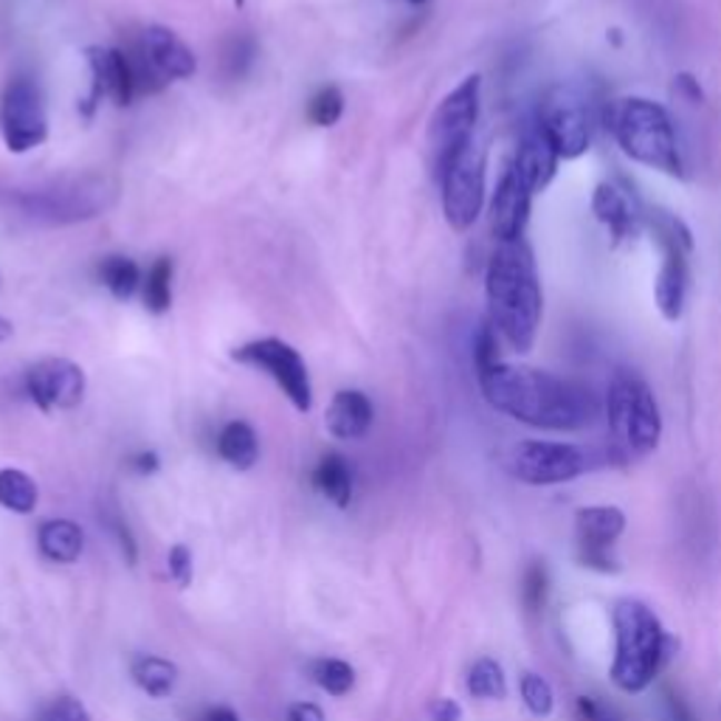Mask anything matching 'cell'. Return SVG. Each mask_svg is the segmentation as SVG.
I'll return each mask as SVG.
<instances>
[{
    "label": "cell",
    "instance_id": "43",
    "mask_svg": "<svg viewBox=\"0 0 721 721\" xmlns=\"http://www.w3.org/2000/svg\"><path fill=\"white\" fill-rule=\"evenodd\" d=\"M200 721H240V715L231 708H211Z\"/></svg>",
    "mask_w": 721,
    "mask_h": 721
},
{
    "label": "cell",
    "instance_id": "24",
    "mask_svg": "<svg viewBox=\"0 0 721 721\" xmlns=\"http://www.w3.org/2000/svg\"><path fill=\"white\" fill-rule=\"evenodd\" d=\"M313 485L338 507H347L353 500V465L342 454H327L319 468L313 471Z\"/></svg>",
    "mask_w": 721,
    "mask_h": 721
},
{
    "label": "cell",
    "instance_id": "4",
    "mask_svg": "<svg viewBox=\"0 0 721 721\" xmlns=\"http://www.w3.org/2000/svg\"><path fill=\"white\" fill-rule=\"evenodd\" d=\"M606 127L620 150L634 164H643L671 178H685L676 127L660 102L645 97L618 99L609 105Z\"/></svg>",
    "mask_w": 721,
    "mask_h": 721
},
{
    "label": "cell",
    "instance_id": "41",
    "mask_svg": "<svg viewBox=\"0 0 721 721\" xmlns=\"http://www.w3.org/2000/svg\"><path fill=\"white\" fill-rule=\"evenodd\" d=\"M288 721H325V713L316 704L299 702L288 710Z\"/></svg>",
    "mask_w": 721,
    "mask_h": 721
},
{
    "label": "cell",
    "instance_id": "10",
    "mask_svg": "<svg viewBox=\"0 0 721 721\" xmlns=\"http://www.w3.org/2000/svg\"><path fill=\"white\" fill-rule=\"evenodd\" d=\"M482 102V77L471 73L448 97L437 105L428 121V141H432L434 167H443L457 150H463L474 139V127L480 119Z\"/></svg>",
    "mask_w": 721,
    "mask_h": 721
},
{
    "label": "cell",
    "instance_id": "27",
    "mask_svg": "<svg viewBox=\"0 0 721 721\" xmlns=\"http://www.w3.org/2000/svg\"><path fill=\"white\" fill-rule=\"evenodd\" d=\"M37 496H40V491L26 471H0V505L9 507L12 513H31L37 507Z\"/></svg>",
    "mask_w": 721,
    "mask_h": 721
},
{
    "label": "cell",
    "instance_id": "33",
    "mask_svg": "<svg viewBox=\"0 0 721 721\" xmlns=\"http://www.w3.org/2000/svg\"><path fill=\"white\" fill-rule=\"evenodd\" d=\"M344 113V93L336 88V85H327L322 88L316 97L307 105V119L316 127H333Z\"/></svg>",
    "mask_w": 721,
    "mask_h": 721
},
{
    "label": "cell",
    "instance_id": "5",
    "mask_svg": "<svg viewBox=\"0 0 721 721\" xmlns=\"http://www.w3.org/2000/svg\"><path fill=\"white\" fill-rule=\"evenodd\" d=\"M614 454L623 463L654 454L662 439V415L654 392L640 375L620 369L603 401Z\"/></svg>",
    "mask_w": 721,
    "mask_h": 721
},
{
    "label": "cell",
    "instance_id": "26",
    "mask_svg": "<svg viewBox=\"0 0 721 721\" xmlns=\"http://www.w3.org/2000/svg\"><path fill=\"white\" fill-rule=\"evenodd\" d=\"M468 693L474 699H487V702H500L507 697V676L505 668L493 656H482L471 665L468 671Z\"/></svg>",
    "mask_w": 721,
    "mask_h": 721
},
{
    "label": "cell",
    "instance_id": "25",
    "mask_svg": "<svg viewBox=\"0 0 721 721\" xmlns=\"http://www.w3.org/2000/svg\"><path fill=\"white\" fill-rule=\"evenodd\" d=\"M132 680L145 693L164 699L172 693L175 682H178V668L161 656H139L132 662Z\"/></svg>",
    "mask_w": 721,
    "mask_h": 721
},
{
    "label": "cell",
    "instance_id": "17",
    "mask_svg": "<svg viewBox=\"0 0 721 721\" xmlns=\"http://www.w3.org/2000/svg\"><path fill=\"white\" fill-rule=\"evenodd\" d=\"M530 206H533V192L524 187V180L518 178L516 169L507 167L491 200L493 237L500 243L524 240V229L530 223Z\"/></svg>",
    "mask_w": 721,
    "mask_h": 721
},
{
    "label": "cell",
    "instance_id": "40",
    "mask_svg": "<svg viewBox=\"0 0 721 721\" xmlns=\"http://www.w3.org/2000/svg\"><path fill=\"white\" fill-rule=\"evenodd\" d=\"M676 93H680L682 99H688V102H693V105L704 102V90H702V85H699V79L693 77V73H680V77H676Z\"/></svg>",
    "mask_w": 721,
    "mask_h": 721
},
{
    "label": "cell",
    "instance_id": "45",
    "mask_svg": "<svg viewBox=\"0 0 721 721\" xmlns=\"http://www.w3.org/2000/svg\"><path fill=\"white\" fill-rule=\"evenodd\" d=\"M406 3H412V7H423L426 0H406Z\"/></svg>",
    "mask_w": 721,
    "mask_h": 721
},
{
    "label": "cell",
    "instance_id": "19",
    "mask_svg": "<svg viewBox=\"0 0 721 721\" xmlns=\"http://www.w3.org/2000/svg\"><path fill=\"white\" fill-rule=\"evenodd\" d=\"M145 55L164 79H189L198 71L192 49L164 26H150L145 31Z\"/></svg>",
    "mask_w": 721,
    "mask_h": 721
},
{
    "label": "cell",
    "instance_id": "21",
    "mask_svg": "<svg viewBox=\"0 0 721 721\" xmlns=\"http://www.w3.org/2000/svg\"><path fill=\"white\" fill-rule=\"evenodd\" d=\"M592 211L612 231L614 243L634 237L640 231V211L614 184H597L595 192H592Z\"/></svg>",
    "mask_w": 721,
    "mask_h": 721
},
{
    "label": "cell",
    "instance_id": "14",
    "mask_svg": "<svg viewBox=\"0 0 721 721\" xmlns=\"http://www.w3.org/2000/svg\"><path fill=\"white\" fill-rule=\"evenodd\" d=\"M26 392L42 412L73 409L85 397V373L68 358H46L26 373Z\"/></svg>",
    "mask_w": 721,
    "mask_h": 721
},
{
    "label": "cell",
    "instance_id": "15",
    "mask_svg": "<svg viewBox=\"0 0 721 721\" xmlns=\"http://www.w3.org/2000/svg\"><path fill=\"white\" fill-rule=\"evenodd\" d=\"M88 57L90 73H93V88L85 102V116H93V108L99 99H110L116 108H127L136 97V73H132V60L121 55L119 49H108V46H90L85 51Z\"/></svg>",
    "mask_w": 721,
    "mask_h": 721
},
{
    "label": "cell",
    "instance_id": "2",
    "mask_svg": "<svg viewBox=\"0 0 721 721\" xmlns=\"http://www.w3.org/2000/svg\"><path fill=\"white\" fill-rule=\"evenodd\" d=\"M485 296L487 322L513 349L530 353L539 336L544 296L527 243H500L485 270Z\"/></svg>",
    "mask_w": 721,
    "mask_h": 721
},
{
    "label": "cell",
    "instance_id": "32",
    "mask_svg": "<svg viewBox=\"0 0 721 721\" xmlns=\"http://www.w3.org/2000/svg\"><path fill=\"white\" fill-rule=\"evenodd\" d=\"M313 676L319 682L322 691H327L330 697H344L353 691L355 685V671L353 665H347L344 660H322L313 668Z\"/></svg>",
    "mask_w": 721,
    "mask_h": 721
},
{
    "label": "cell",
    "instance_id": "16",
    "mask_svg": "<svg viewBox=\"0 0 721 721\" xmlns=\"http://www.w3.org/2000/svg\"><path fill=\"white\" fill-rule=\"evenodd\" d=\"M539 125L544 127V132L553 141L555 152L561 156V161H575L583 152L590 150L592 141V127L590 116L581 108V102L564 93L561 99L547 102V108L541 110Z\"/></svg>",
    "mask_w": 721,
    "mask_h": 721
},
{
    "label": "cell",
    "instance_id": "37",
    "mask_svg": "<svg viewBox=\"0 0 721 721\" xmlns=\"http://www.w3.org/2000/svg\"><path fill=\"white\" fill-rule=\"evenodd\" d=\"M167 564H169V577L178 583L180 590H187L189 583H192V553H189V547L175 544V547L169 550Z\"/></svg>",
    "mask_w": 721,
    "mask_h": 721
},
{
    "label": "cell",
    "instance_id": "13",
    "mask_svg": "<svg viewBox=\"0 0 721 721\" xmlns=\"http://www.w3.org/2000/svg\"><path fill=\"white\" fill-rule=\"evenodd\" d=\"M105 195H110L105 178H82L26 195L23 206L37 220H88V217H97L108 206L105 204Z\"/></svg>",
    "mask_w": 721,
    "mask_h": 721
},
{
    "label": "cell",
    "instance_id": "7",
    "mask_svg": "<svg viewBox=\"0 0 721 721\" xmlns=\"http://www.w3.org/2000/svg\"><path fill=\"white\" fill-rule=\"evenodd\" d=\"M651 226L662 248V265L654 279V302L662 319L680 322L685 313L688 283H691L688 254L693 251V235L680 217L668 215V211H651Z\"/></svg>",
    "mask_w": 721,
    "mask_h": 721
},
{
    "label": "cell",
    "instance_id": "22",
    "mask_svg": "<svg viewBox=\"0 0 721 721\" xmlns=\"http://www.w3.org/2000/svg\"><path fill=\"white\" fill-rule=\"evenodd\" d=\"M37 541H40V553L49 561H55V564H73L82 555L85 535L79 524L68 522V518H51V522H46L40 527Z\"/></svg>",
    "mask_w": 721,
    "mask_h": 721
},
{
    "label": "cell",
    "instance_id": "20",
    "mask_svg": "<svg viewBox=\"0 0 721 721\" xmlns=\"http://www.w3.org/2000/svg\"><path fill=\"white\" fill-rule=\"evenodd\" d=\"M373 403L364 392L358 389H342L333 395L330 406H327V432L336 439H358L369 432L373 426Z\"/></svg>",
    "mask_w": 721,
    "mask_h": 721
},
{
    "label": "cell",
    "instance_id": "28",
    "mask_svg": "<svg viewBox=\"0 0 721 721\" xmlns=\"http://www.w3.org/2000/svg\"><path fill=\"white\" fill-rule=\"evenodd\" d=\"M99 279L116 299H130L141 285L139 265L127 257H108L99 265Z\"/></svg>",
    "mask_w": 721,
    "mask_h": 721
},
{
    "label": "cell",
    "instance_id": "38",
    "mask_svg": "<svg viewBox=\"0 0 721 721\" xmlns=\"http://www.w3.org/2000/svg\"><path fill=\"white\" fill-rule=\"evenodd\" d=\"M428 719L432 721H463V708L454 699H434L428 704Z\"/></svg>",
    "mask_w": 721,
    "mask_h": 721
},
{
    "label": "cell",
    "instance_id": "36",
    "mask_svg": "<svg viewBox=\"0 0 721 721\" xmlns=\"http://www.w3.org/2000/svg\"><path fill=\"white\" fill-rule=\"evenodd\" d=\"M474 360H476V373L480 369L493 367V364H500V342H496V327L491 322L480 327L474 342Z\"/></svg>",
    "mask_w": 721,
    "mask_h": 721
},
{
    "label": "cell",
    "instance_id": "11",
    "mask_svg": "<svg viewBox=\"0 0 721 721\" xmlns=\"http://www.w3.org/2000/svg\"><path fill=\"white\" fill-rule=\"evenodd\" d=\"M231 358H235L237 364H246V367H257L263 369V373H268L296 409L310 412V373H307V364L299 355V349L290 347L288 342H283V338H257V342H248L243 344V347H237L235 353H231Z\"/></svg>",
    "mask_w": 721,
    "mask_h": 721
},
{
    "label": "cell",
    "instance_id": "29",
    "mask_svg": "<svg viewBox=\"0 0 721 721\" xmlns=\"http://www.w3.org/2000/svg\"><path fill=\"white\" fill-rule=\"evenodd\" d=\"M145 307L156 316L167 313L172 307V263L167 257L156 259L150 270H147L145 283Z\"/></svg>",
    "mask_w": 721,
    "mask_h": 721
},
{
    "label": "cell",
    "instance_id": "3",
    "mask_svg": "<svg viewBox=\"0 0 721 721\" xmlns=\"http://www.w3.org/2000/svg\"><path fill=\"white\" fill-rule=\"evenodd\" d=\"M614 660L609 668L614 688L623 693H643L673 660L680 640L668 634L649 603L620 597L612 609Z\"/></svg>",
    "mask_w": 721,
    "mask_h": 721
},
{
    "label": "cell",
    "instance_id": "44",
    "mask_svg": "<svg viewBox=\"0 0 721 721\" xmlns=\"http://www.w3.org/2000/svg\"><path fill=\"white\" fill-rule=\"evenodd\" d=\"M9 336H12V322L3 319V316H0V344L7 342Z\"/></svg>",
    "mask_w": 721,
    "mask_h": 721
},
{
    "label": "cell",
    "instance_id": "42",
    "mask_svg": "<svg viewBox=\"0 0 721 721\" xmlns=\"http://www.w3.org/2000/svg\"><path fill=\"white\" fill-rule=\"evenodd\" d=\"M132 468L139 471V474H156L158 471V457L152 451H145L139 457H132Z\"/></svg>",
    "mask_w": 721,
    "mask_h": 721
},
{
    "label": "cell",
    "instance_id": "1",
    "mask_svg": "<svg viewBox=\"0 0 721 721\" xmlns=\"http://www.w3.org/2000/svg\"><path fill=\"white\" fill-rule=\"evenodd\" d=\"M482 397L493 409L544 432H581L603 415V401L586 384L516 364H493L476 373Z\"/></svg>",
    "mask_w": 721,
    "mask_h": 721
},
{
    "label": "cell",
    "instance_id": "12",
    "mask_svg": "<svg viewBox=\"0 0 721 721\" xmlns=\"http://www.w3.org/2000/svg\"><path fill=\"white\" fill-rule=\"evenodd\" d=\"M625 533V513L614 505H590L575 511L577 564L601 575H618L620 566L614 544Z\"/></svg>",
    "mask_w": 721,
    "mask_h": 721
},
{
    "label": "cell",
    "instance_id": "35",
    "mask_svg": "<svg viewBox=\"0 0 721 721\" xmlns=\"http://www.w3.org/2000/svg\"><path fill=\"white\" fill-rule=\"evenodd\" d=\"M254 57H257V46L251 37H235L226 49V71L229 77H243L251 68Z\"/></svg>",
    "mask_w": 721,
    "mask_h": 721
},
{
    "label": "cell",
    "instance_id": "9",
    "mask_svg": "<svg viewBox=\"0 0 721 721\" xmlns=\"http://www.w3.org/2000/svg\"><path fill=\"white\" fill-rule=\"evenodd\" d=\"M0 136L14 156L34 150L49 139V110L40 85L18 77L0 93Z\"/></svg>",
    "mask_w": 721,
    "mask_h": 721
},
{
    "label": "cell",
    "instance_id": "18",
    "mask_svg": "<svg viewBox=\"0 0 721 721\" xmlns=\"http://www.w3.org/2000/svg\"><path fill=\"white\" fill-rule=\"evenodd\" d=\"M561 156L555 152L553 141L544 132V127L535 121L533 127L522 132V141H518L516 158H513L511 167L516 169L518 178L524 180V187L530 189L533 195L544 192V189L553 184L555 172H559Z\"/></svg>",
    "mask_w": 721,
    "mask_h": 721
},
{
    "label": "cell",
    "instance_id": "6",
    "mask_svg": "<svg viewBox=\"0 0 721 721\" xmlns=\"http://www.w3.org/2000/svg\"><path fill=\"white\" fill-rule=\"evenodd\" d=\"M485 147L471 139L463 150H457L443 167L437 169L439 187H443L445 220L454 231H468L482 215L485 206Z\"/></svg>",
    "mask_w": 721,
    "mask_h": 721
},
{
    "label": "cell",
    "instance_id": "34",
    "mask_svg": "<svg viewBox=\"0 0 721 721\" xmlns=\"http://www.w3.org/2000/svg\"><path fill=\"white\" fill-rule=\"evenodd\" d=\"M37 721H90V713L79 699L60 697L40 710Z\"/></svg>",
    "mask_w": 721,
    "mask_h": 721
},
{
    "label": "cell",
    "instance_id": "23",
    "mask_svg": "<svg viewBox=\"0 0 721 721\" xmlns=\"http://www.w3.org/2000/svg\"><path fill=\"white\" fill-rule=\"evenodd\" d=\"M217 454H220L231 468L248 471L259 460V439L248 423L231 421L229 426H223L220 437H217Z\"/></svg>",
    "mask_w": 721,
    "mask_h": 721
},
{
    "label": "cell",
    "instance_id": "39",
    "mask_svg": "<svg viewBox=\"0 0 721 721\" xmlns=\"http://www.w3.org/2000/svg\"><path fill=\"white\" fill-rule=\"evenodd\" d=\"M665 713H668V721H697V715H693V710L688 708L685 699L673 691H665Z\"/></svg>",
    "mask_w": 721,
    "mask_h": 721
},
{
    "label": "cell",
    "instance_id": "8",
    "mask_svg": "<svg viewBox=\"0 0 721 721\" xmlns=\"http://www.w3.org/2000/svg\"><path fill=\"white\" fill-rule=\"evenodd\" d=\"M505 465L513 480L533 487H547L577 480L595 465V460L581 445L553 443V439H522L507 451Z\"/></svg>",
    "mask_w": 721,
    "mask_h": 721
},
{
    "label": "cell",
    "instance_id": "30",
    "mask_svg": "<svg viewBox=\"0 0 721 721\" xmlns=\"http://www.w3.org/2000/svg\"><path fill=\"white\" fill-rule=\"evenodd\" d=\"M518 693H522V702L535 719H547L555 710V691L541 673L524 671L522 680H518Z\"/></svg>",
    "mask_w": 721,
    "mask_h": 721
},
{
    "label": "cell",
    "instance_id": "31",
    "mask_svg": "<svg viewBox=\"0 0 721 721\" xmlns=\"http://www.w3.org/2000/svg\"><path fill=\"white\" fill-rule=\"evenodd\" d=\"M550 595V572L544 566V561H533V564L524 570L522 577V606L530 618H539L547 606Z\"/></svg>",
    "mask_w": 721,
    "mask_h": 721
}]
</instances>
